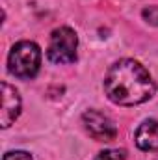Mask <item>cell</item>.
<instances>
[{"instance_id": "1", "label": "cell", "mask_w": 158, "mask_h": 160, "mask_svg": "<svg viewBox=\"0 0 158 160\" xmlns=\"http://www.w3.org/2000/svg\"><path fill=\"white\" fill-rule=\"evenodd\" d=\"M104 91L112 102L134 106L151 99L156 91V84L140 62L126 58L116 62L108 69L104 77Z\"/></svg>"}, {"instance_id": "2", "label": "cell", "mask_w": 158, "mask_h": 160, "mask_svg": "<svg viewBox=\"0 0 158 160\" xmlns=\"http://www.w3.org/2000/svg\"><path fill=\"white\" fill-rule=\"evenodd\" d=\"M41 65V50L34 41H19L13 45L9 58H7V69L17 78H34Z\"/></svg>"}, {"instance_id": "3", "label": "cell", "mask_w": 158, "mask_h": 160, "mask_svg": "<svg viewBox=\"0 0 158 160\" xmlns=\"http://www.w3.org/2000/svg\"><path fill=\"white\" fill-rule=\"evenodd\" d=\"M77 47H78V38L75 30L69 26L56 28L50 36V43L47 48V56L52 63H73L77 60Z\"/></svg>"}, {"instance_id": "4", "label": "cell", "mask_w": 158, "mask_h": 160, "mask_svg": "<svg viewBox=\"0 0 158 160\" xmlns=\"http://www.w3.org/2000/svg\"><path fill=\"white\" fill-rule=\"evenodd\" d=\"M82 121H84V127L89 132V136L93 140H97V142H112L117 136L116 123L110 119L108 116H104L102 112L87 110L82 116Z\"/></svg>"}, {"instance_id": "5", "label": "cell", "mask_w": 158, "mask_h": 160, "mask_svg": "<svg viewBox=\"0 0 158 160\" xmlns=\"http://www.w3.org/2000/svg\"><path fill=\"white\" fill-rule=\"evenodd\" d=\"M21 114V97L19 91L9 86L7 82H2V110H0V123L2 128H7Z\"/></svg>"}, {"instance_id": "6", "label": "cell", "mask_w": 158, "mask_h": 160, "mask_svg": "<svg viewBox=\"0 0 158 160\" xmlns=\"http://www.w3.org/2000/svg\"><path fill=\"white\" fill-rule=\"evenodd\" d=\"M136 145L141 151H158V121H143L136 130Z\"/></svg>"}, {"instance_id": "7", "label": "cell", "mask_w": 158, "mask_h": 160, "mask_svg": "<svg viewBox=\"0 0 158 160\" xmlns=\"http://www.w3.org/2000/svg\"><path fill=\"white\" fill-rule=\"evenodd\" d=\"M95 160H125V153L116 151V149H108V151H101Z\"/></svg>"}, {"instance_id": "8", "label": "cell", "mask_w": 158, "mask_h": 160, "mask_svg": "<svg viewBox=\"0 0 158 160\" xmlns=\"http://www.w3.org/2000/svg\"><path fill=\"white\" fill-rule=\"evenodd\" d=\"M141 15H143V19H145L149 24L158 26V6H149V8H145Z\"/></svg>"}, {"instance_id": "9", "label": "cell", "mask_w": 158, "mask_h": 160, "mask_svg": "<svg viewBox=\"0 0 158 160\" xmlns=\"http://www.w3.org/2000/svg\"><path fill=\"white\" fill-rule=\"evenodd\" d=\"M2 160H32V155L26 151H9L2 157Z\"/></svg>"}]
</instances>
